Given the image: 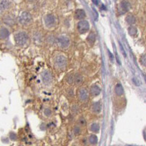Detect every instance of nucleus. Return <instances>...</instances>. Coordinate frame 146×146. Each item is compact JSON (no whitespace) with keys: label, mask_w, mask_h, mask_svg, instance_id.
<instances>
[{"label":"nucleus","mask_w":146,"mask_h":146,"mask_svg":"<svg viewBox=\"0 0 146 146\" xmlns=\"http://www.w3.org/2000/svg\"><path fill=\"white\" fill-rule=\"evenodd\" d=\"M14 40L18 46H23L29 41V35L25 31H19L14 36Z\"/></svg>","instance_id":"obj_1"},{"label":"nucleus","mask_w":146,"mask_h":146,"mask_svg":"<svg viewBox=\"0 0 146 146\" xmlns=\"http://www.w3.org/2000/svg\"><path fill=\"white\" fill-rule=\"evenodd\" d=\"M67 64V59L64 55L59 54L55 57L54 59V65L56 68L64 70L66 68Z\"/></svg>","instance_id":"obj_2"},{"label":"nucleus","mask_w":146,"mask_h":146,"mask_svg":"<svg viewBox=\"0 0 146 146\" xmlns=\"http://www.w3.org/2000/svg\"><path fill=\"white\" fill-rule=\"evenodd\" d=\"M18 22L22 26L30 25L32 22V17L29 12H23L18 18Z\"/></svg>","instance_id":"obj_3"},{"label":"nucleus","mask_w":146,"mask_h":146,"mask_svg":"<svg viewBox=\"0 0 146 146\" xmlns=\"http://www.w3.org/2000/svg\"><path fill=\"white\" fill-rule=\"evenodd\" d=\"M57 45H59V48H67L69 45H70V40L68 37L65 35H61L56 40Z\"/></svg>","instance_id":"obj_4"},{"label":"nucleus","mask_w":146,"mask_h":146,"mask_svg":"<svg viewBox=\"0 0 146 146\" xmlns=\"http://www.w3.org/2000/svg\"><path fill=\"white\" fill-rule=\"evenodd\" d=\"M77 28H78V31L81 34H85L86 32H87L89 30L90 25H89V23L87 21L82 20V21H79L78 23Z\"/></svg>","instance_id":"obj_5"},{"label":"nucleus","mask_w":146,"mask_h":146,"mask_svg":"<svg viewBox=\"0 0 146 146\" xmlns=\"http://www.w3.org/2000/svg\"><path fill=\"white\" fill-rule=\"evenodd\" d=\"M44 21L48 28H53L56 24V18L52 14H48L45 17Z\"/></svg>","instance_id":"obj_6"},{"label":"nucleus","mask_w":146,"mask_h":146,"mask_svg":"<svg viewBox=\"0 0 146 146\" xmlns=\"http://www.w3.org/2000/svg\"><path fill=\"white\" fill-rule=\"evenodd\" d=\"M78 99L81 102H86L89 98V91L86 88H81L78 90Z\"/></svg>","instance_id":"obj_7"},{"label":"nucleus","mask_w":146,"mask_h":146,"mask_svg":"<svg viewBox=\"0 0 146 146\" xmlns=\"http://www.w3.org/2000/svg\"><path fill=\"white\" fill-rule=\"evenodd\" d=\"M42 79L44 83H49L53 80V75L51 72L48 70H45L42 73Z\"/></svg>","instance_id":"obj_8"},{"label":"nucleus","mask_w":146,"mask_h":146,"mask_svg":"<svg viewBox=\"0 0 146 146\" xmlns=\"http://www.w3.org/2000/svg\"><path fill=\"white\" fill-rule=\"evenodd\" d=\"M101 93V89L97 85H93L90 88V94L92 96H98Z\"/></svg>","instance_id":"obj_9"},{"label":"nucleus","mask_w":146,"mask_h":146,"mask_svg":"<svg viewBox=\"0 0 146 146\" xmlns=\"http://www.w3.org/2000/svg\"><path fill=\"white\" fill-rule=\"evenodd\" d=\"M83 76L81 75V73H76L75 75V81L74 83L76 86H81V84L83 83Z\"/></svg>","instance_id":"obj_10"},{"label":"nucleus","mask_w":146,"mask_h":146,"mask_svg":"<svg viewBox=\"0 0 146 146\" xmlns=\"http://www.w3.org/2000/svg\"><path fill=\"white\" fill-rule=\"evenodd\" d=\"M75 18L78 20H82V19H83L85 17H86V12L84 11L83 10H77L76 11H75Z\"/></svg>","instance_id":"obj_11"},{"label":"nucleus","mask_w":146,"mask_h":146,"mask_svg":"<svg viewBox=\"0 0 146 146\" xmlns=\"http://www.w3.org/2000/svg\"><path fill=\"white\" fill-rule=\"evenodd\" d=\"M4 22L7 24V25L9 26H12L13 25L14 23H15V19L13 18V16H11V15H7L4 17Z\"/></svg>","instance_id":"obj_12"},{"label":"nucleus","mask_w":146,"mask_h":146,"mask_svg":"<svg viewBox=\"0 0 146 146\" xmlns=\"http://www.w3.org/2000/svg\"><path fill=\"white\" fill-rule=\"evenodd\" d=\"M121 9L123 10L124 11H125V12L129 10L131 8L130 4H129V2L128 1H126V0H123V1L121 2Z\"/></svg>","instance_id":"obj_13"},{"label":"nucleus","mask_w":146,"mask_h":146,"mask_svg":"<svg viewBox=\"0 0 146 146\" xmlns=\"http://www.w3.org/2000/svg\"><path fill=\"white\" fill-rule=\"evenodd\" d=\"M10 6V2L8 0H1L0 1V9L7 10Z\"/></svg>","instance_id":"obj_14"},{"label":"nucleus","mask_w":146,"mask_h":146,"mask_svg":"<svg viewBox=\"0 0 146 146\" xmlns=\"http://www.w3.org/2000/svg\"><path fill=\"white\" fill-rule=\"evenodd\" d=\"M115 92L118 96H121V95H123V94H124V88H123V87H122V86H121V83H118L116 86H115Z\"/></svg>","instance_id":"obj_15"},{"label":"nucleus","mask_w":146,"mask_h":146,"mask_svg":"<svg viewBox=\"0 0 146 146\" xmlns=\"http://www.w3.org/2000/svg\"><path fill=\"white\" fill-rule=\"evenodd\" d=\"M92 110L94 112L96 113H99L101 112V110H102V105L100 102H96L92 106Z\"/></svg>","instance_id":"obj_16"},{"label":"nucleus","mask_w":146,"mask_h":146,"mask_svg":"<svg viewBox=\"0 0 146 146\" xmlns=\"http://www.w3.org/2000/svg\"><path fill=\"white\" fill-rule=\"evenodd\" d=\"M10 35L9 31L6 28H2L0 29V38L1 39H6Z\"/></svg>","instance_id":"obj_17"},{"label":"nucleus","mask_w":146,"mask_h":146,"mask_svg":"<svg viewBox=\"0 0 146 146\" xmlns=\"http://www.w3.org/2000/svg\"><path fill=\"white\" fill-rule=\"evenodd\" d=\"M126 21L129 24L133 25V24H134V23H136V18H135L133 15L129 14V15H128V16L126 17Z\"/></svg>","instance_id":"obj_18"},{"label":"nucleus","mask_w":146,"mask_h":146,"mask_svg":"<svg viewBox=\"0 0 146 146\" xmlns=\"http://www.w3.org/2000/svg\"><path fill=\"white\" fill-rule=\"evenodd\" d=\"M88 42L91 44V45H93L94 43H95V40H96V35L94 33L91 32L87 37Z\"/></svg>","instance_id":"obj_19"},{"label":"nucleus","mask_w":146,"mask_h":146,"mask_svg":"<svg viewBox=\"0 0 146 146\" xmlns=\"http://www.w3.org/2000/svg\"><path fill=\"white\" fill-rule=\"evenodd\" d=\"M67 83H68L69 84H70V85H72V84L74 83V81H75V75H74L72 72L69 74L67 78Z\"/></svg>","instance_id":"obj_20"},{"label":"nucleus","mask_w":146,"mask_h":146,"mask_svg":"<svg viewBox=\"0 0 146 146\" xmlns=\"http://www.w3.org/2000/svg\"><path fill=\"white\" fill-rule=\"evenodd\" d=\"M128 31H129V34H130L131 36H135L137 33V28L133 26H130V27L129 28V29H128Z\"/></svg>","instance_id":"obj_21"},{"label":"nucleus","mask_w":146,"mask_h":146,"mask_svg":"<svg viewBox=\"0 0 146 146\" xmlns=\"http://www.w3.org/2000/svg\"><path fill=\"white\" fill-rule=\"evenodd\" d=\"M90 129L93 132H98L99 131H100V126H99V124H96V123H93V124H91V126L90 127Z\"/></svg>","instance_id":"obj_22"},{"label":"nucleus","mask_w":146,"mask_h":146,"mask_svg":"<svg viewBox=\"0 0 146 146\" xmlns=\"http://www.w3.org/2000/svg\"><path fill=\"white\" fill-rule=\"evenodd\" d=\"M86 119L83 118H81L78 120V126H86Z\"/></svg>","instance_id":"obj_23"},{"label":"nucleus","mask_w":146,"mask_h":146,"mask_svg":"<svg viewBox=\"0 0 146 146\" xmlns=\"http://www.w3.org/2000/svg\"><path fill=\"white\" fill-rule=\"evenodd\" d=\"M89 142L91 144H93V145L96 144L97 143V138H96V136H94V135L90 136V137H89Z\"/></svg>","instance_id":"obj_24"},{"label":"nucleus","mask_w":146,"mask_h":146,"mask_svg":"<svg viewBox=\"0 0 146 146\" xmlns=\"http://www.w3.org/2000/svg\"><path fill=\"white\" fill-rule=\"evenodd\" d=\"M74 133L76 134V135H78V134H81V126H79L78 125L75 126L74 127Z\"/></svg>","instance_id":"obj_25"},{"label":"nucleus","mask_w":146,"mask_h":146,"mask_svg":"<svg viewBox=\"0 0 146 146\" xmlns=\"http://www.w3.org/2000/svg\"><path fill=\"white\" fill-rule=\"evenodd\" d=\"M44 113H45V115H47V116H50L51 114H52V111H51L49 108H45V110H44Z\"/></svg>","instance_id":"obj_26"},{"label":"nucleus","mask_w":146,"mask_h":146,"mask_svg":"<svg viewBox=\"0 0 146 146\" xmlns=\"http://www.w3.org/2000/svg\"><path fill=\"white\" fill-rule=\"evenodd\" d=\"M78 110H79V109H78V106L77 105L72 106V113H73V114L76 115V114L78 112Z\"/></svg>","instance_id":"obj_27"},{"label":"nucleus","mask_w":146,"mask_h":146,"mask_svg":"<svg viewBox=\"0 0 146 146\" xmlns=\"http://www.w3.org/2000/svg\"><path fill=\"white\" fill-rule=\"evenodd\" d=\"M92 2H93V3L94 4H96V5H98L99 4V1L98 0H92Z\"/></svg>","instance_id":"obj_28"},{"label":"nucleus","mask_w":146,"mask_h":146,"mask_svg":"<svg viewBox=\"0 0 146 146\" xmlns=\"http://www.w3.org/2000/svg\"><path fill=\"white\" fill-rule=\"evenodd\" d=\"M29 1H30V2H34L35 0H29Z\"/></svg>","instance_id":"obj_29"},{"label":"nucleus","mask_w":146,"mask_h":146,"mask_svg":"<svg viewBox=\"0 0 146 146\" xmlns=\"http://www.w3.org/2000/svg\"><path fill=\"white\" fill-rule=\"evenodd\" d=\"M1 13H2V10H1V9H0V15H1Z\"/></svg>","instance_id":"obj_30"}]
</instances>
